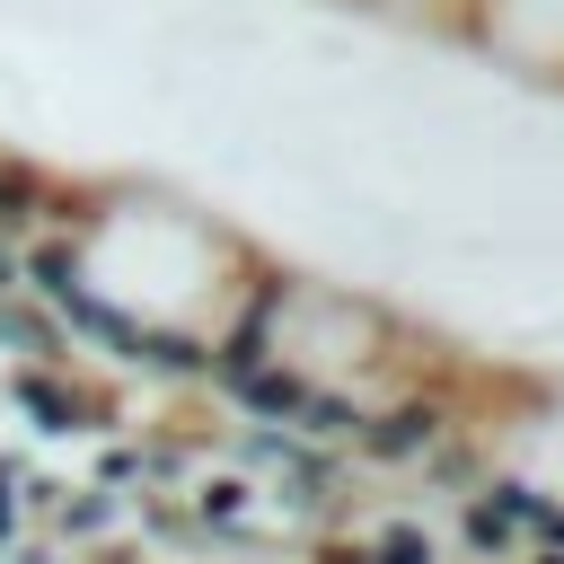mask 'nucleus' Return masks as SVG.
Listing matches in <instances>:
<instances>
[{
  "instance_id": "obj_1",
  "label": "nucleus",
  "mask_w": 564,
  "mask_h": 564,
  "mask_svg": "<svg viewBox=\"0 0 564 564\" xmlns=\"http://www.w3.org/2000/svg\"><path fill=\"white\" fill-rule=\"evenodd\" d=\"M62 212H70V176L44 167V159H26V150H0V238L35 247V238L62 229Z\"/></svg>"
},
{
  "instance_id": "obj_2",
  "label": "nucleus",
  "mask_w": 564,
  "mask_h": 564,
  "mask_svg": "<svg viewBox=\"0 0 564 564\" xmlns=\"http://www.w3.org/2000/svg\"><path fill=\"white\" fill-rule=\"evenodd\" d=\"M0 564H9V555H0Z\"/></svg>"
}]
</instances>
